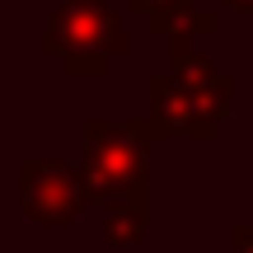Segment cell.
Instances as JSON below:
<instances>
[{
    "mask_svg": "<svg viewBox=\"0 0 253 253\" xmlns=\"http://www.w3.org/2000/svg\"><path fill=\"white\" fill-rule=\"evenodd\" d=\"M220 5H230V9H239V14H253V0H220Z\"/></svg>",
    "mask_w": 253,
    "mask_h": 253,
    "instance_id": "obj_7",
    "label": "cell"
},
{
    "mask_svg": "<svg viewBox=\"0 0 253 253\" xmlns=\"http://www.w3.org/2000/svg\"><path fill=\"white\" fill-rule=\"evenodd\" d=\"M89 188L84 173L61 160H24L19 164V207L38 225H71L80 220Z\"/></svg>",
    "mask_w": 253,
    "mask_h": 253,
    "instance_id": "obj_4",
    "label": "cell"
},
{
    "mask_svg": "<svg viewBox=\"0 0 253 253\" xmlns=\"http://www.w3.org/2000/svg\"><path fill=\"white\" fill-rule=\"evenodd\" d=\"M141 136L131 131V122L113 126L108 118L84 122V188L89 202H118L131 192H145V150Z\"/></svg>",
    "mask_w": 253,
    "mask_h": 253,
    "instance_id": "obj_3",
    "label": "cell"
},
{
    "mask_svg": "<svg viewBox=\"0 0 253 253\" xmlns=\"http://www.w3.org/2000/svg\"><path fill=\"white\" fill-rule=\"evenodd\" d=\"M230 94L235 80L211 71V61L192 52L188 38H173V66L150 80V118L164 126V136L211 141L230 113Z\"/></svg>",
    "mask_w": 253,
    "mask_h": 253,
    "instance_id": "obj_1",
    "label": "cell"
},
{
    "mask_svg": "<svg viewBox=\"0 0 253 253\" xmlns=\"http://www.w3.org/2000/svg\"><path fill=\"white\" fill-rule=\"evenodd\" d=\"M103 235L113 244H136L145 235V192H131V197H118L113 202V216L103 225Z\"/></svg>",
    "mask_w": 253,
    "mask_h": 253,
    "instance_id": "obj_5",
    "label": "cell"
},
{
    "mask_svg": "<svg viewBox=\"0 0 253 253\" xmlns=\"http://www.w3.org/2000/svg\"><path fill=\"white\" fill-rule=\"evenodd\" d=\"M42 52L61 56L66 75H103L113 56H126V28L103 0H66L47 19Z\"/></svg>",
    "mask_w": 253,
    "mask_h": 253,
    "instance_id": "obj_2",
    "label": "cell"
},
{
    "mask_svg": "<svg viewBox=\"0 0 253 253\" xmlns=\"http://www.w3.org/2000/svg\"><path fill=\"white\" fill-rule=\"evenodd\" d=\"M235 253H253V225H235Z\"/></svg>",
    "mask_w": 253,
    "mask_h": 253,
    "instance_id": "obj_6",
    "label": "cell"
}]
</instances>
